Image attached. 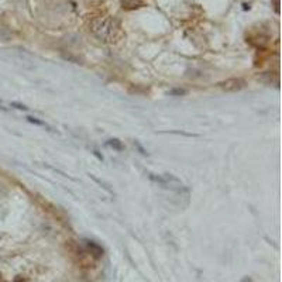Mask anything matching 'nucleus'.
I'll return each mask as SVG.
<instances>
[{"instance_id": "nucleus-2", "label": "nucleus", "mask_w": 282, "mask_h": 282, "mask_svg": "<svg viewBox=\"0 0 282 282\" xmlns=\"http://www.w3.org/2000/svg\"><path fill=\"white\" fill-rule=\"evenodd\" d=\"M150 179L157 182L160 187L165 189H172V190H182L185 189L184 184L171 174H164V175H150Z\"/></svg>"}, {"instance_id": "nucleus-3", "label": "nucleus", "mask_w": 282, "mask_h": 282, "mask_svg": "<svg viewBox=\"0 0 282 282\" xmlns=\"http://www.w3.org/2000/svg\"><path fill=\"white\" fill-rule=\"evenodd\" d=\"M244 86H245V82L243 79H236V78L227 79V81L220 83V88L226 92H237V91H242Z\"/></svg>"}, {"instance_id": "nucleus-1", "label": "nucleus", "mask_w": 282, "mask_h": 282, "mask_svg": "<svg viewBox=\"0 0 282 282\" xmlns=\"http://www.w3.org/2000/svg\"><path fill=\"white\" fill-rule=\"evenodd\" d=\"M91 30L99 40L105 42H114L121 36L120 24L113 17H96L91 21Z\"/></svg>"}, {"instance_id": "nucleus-4", "label": "nucleus", "mask_w": 282, "mask_h": 282, "mask_svg": "<svg viewBox=\"0 0 282 282\" xmlns=\"http://www.w3.org/2000/svg\"><path fill=\"white\" fill-rule=\"evenodd\" d=\"M108 146L109 147L116 148V150H123V144H121L119 140H109Z\"/></svg>"}]
</instances>
